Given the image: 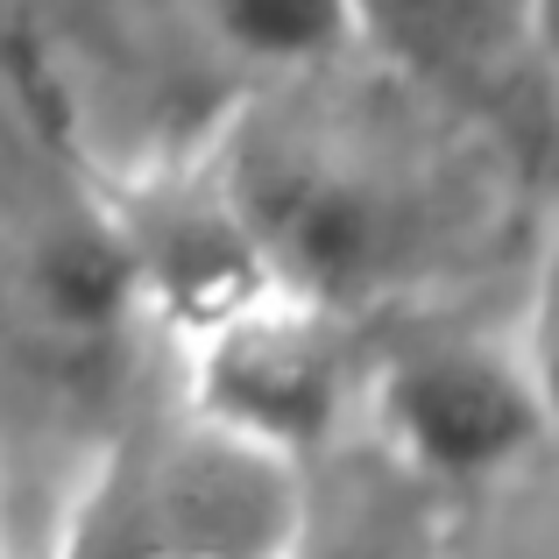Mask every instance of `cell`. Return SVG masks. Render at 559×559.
<instances>
[{
	"label": "cell",
	"instance_id": "6",
	"mask_svg": "<svg viewBox=\"0 0 559 559\" xmlns=\"http://www.w3.org/2000/svg\"><path fill=\"white\" fill-rule=\"evenodd\" d=\"M36 290H43V305H50V319H64L71 333H99V326H114V319H128L142 305L135 262H128L114 219L57 234L43 270H36Z\"/></svg>",
	"mask_w": 559,
	"mask_h": 559
},
{
	"label": "cell",
	"instance_id": "1",
	"mask_svg": "<svg viewBox=\"0 0 559 559\" xmlns=\"http://www.w3.org/2000/svg\"><path fill=\"white\" fill-rule=\"evenodd\" d=\"M185 411L213 432L312 467L341 447L347 404L361 396V361L347 312L290 284H262L219 319L185 333Z\"/></svg>",
	"mask_w": 559,
	"mask_h": 559
},
{
	"label": "cell",
	"instance_id": "5",
	"mask_svg": "<svg viewBox=\"0 0 559 559\" xmlns=\"http://www.w3.org/2000/svg\"><path fill=\"white\" fill-rule=\"evenodd\" d=\"M355 43H376L390 64L439 93H475L518 50L510 0H347Z\"/></svg>",
	"mask_w": 559,
	"mask_h": 559
},
{
	"label": "cell",
	"instance_id": "7",
	"mask_svg": "<svg viewBox=\"0 0 559 559\" xmlns=\"http://www.w3.org/2000/svg\"><path fill=\"white\" fill-rule=\"evenodd\" d=\"M213 36L270 71H319L341 50H355L347 0H205Z\"/></svg>",
	"mask_w": 559,
	"mask_h": 559
},
{
	"label": "cell",
	"instance_id": "4",
	"mask_svg": "<svg viewBox=\"0 0 559 559\" xmlns=\"http://www.w3.org/2000/svg\"><path fill=\"white\" fill-rule=\"evenodd\" d=\"M333 461V453H319ZM439 489L382 453H341L333 496L305 467V503L276 559H439Z\"/></svg>",
	"mask_w": 559,
	"mask_h": 559
},
{
	"label": "cell",
	"instance_id": "3",
	"mask_svg": "<svg viewBox=\"0 0 559 559\" xmlns=\"http://www.w3.org/2000/svg\"><path fill=\"white\" fill-rule=\"evenodd\" d=\"M121 234L128 262H135L142 305L170 319L178 333L219 319L227 305H241L248 290L276 284L262 262L255 234H248L241 205L227 199L219 170H185V178H156L142 185L121 213H107Z\"/></svg>",
	"mask_w": 559,
	"mask_h": 559
},
{
	"label": "cell",
	"instance_id": "2",
	"mask_svg": "<svg viewBox=\"0 0 559 559\" xmlns=\"http://www.w3.org/2000/svg\"><path fill=\"white\" fill-rule=\"evenodd\" d=\"M376 453L425 489H475L524 467L552 432L546 376L503 333H418L369 376Z\"/></svg>",
	"mask_w": 559,
	"mask_h": 559
}]
</instances>
